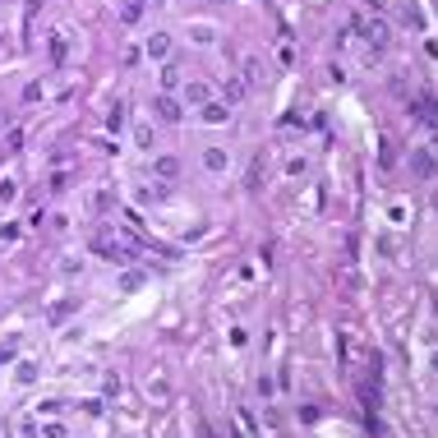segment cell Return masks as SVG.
Returning a JSON list of instances; mask_svg holds the SVG:
<instances>
[{"label":"cell","mask_w":438,"mask_h":438,"mask_svg":"<svg viewBox=\"0 0 438 438\" xmlns=\"http://www.w3.org/2000/svg\"><path fill=\"white\" fill-rule=\"evenodd\" d=\"M410 111H415V121H420L424 129L438 134V97L434 92H415V97H410Z\"/></svg>","instance_id":"6da1fadb"},{"label":"cell","mask_w":438,"mask_h":438,"mask_svg":"<svg viewBox=\"0 0 438 438\" xmlns=\"http://www.w3.org/2000/svg\"><path fill=\"white\" fill-rule=\"evenodd\" d=\"M152 116H157L162 125H180V121H185L180 102H176L171 92H157V97H152Z\"/></svg>","instance_id":"7a4b0ae2"},{"label":"cell","mask_w":438,"mask_h":438,"mask_svg":"<svg viewBox=\"0 0 438 438\" xmlns=\"http://www.w3.org/2000/svg\"><path fill=\"white\" fill-rule=\"evenodd\" d=\"M410 171H415L420 180H434L438 176V157L429 148H410Z\"/></svg>","instance_id":"3957f363"},{"label":"cell","mask_w":438,"mask_h":438,"mask_svg":"<svg viewBox=\"0 0 438 438\" xmlns=\"http://www.w3.org/2000/svg\"><path fill=\"white\" fill-rule=\"evenodd\" d=\"M364 42L374 46V51H388V42H393V28H388L383 19H369V23H364Z\"/></svg>","instance_id":"277c9868"},{"label":"cell","mask_w":438,"mask_h":438,"mask_svg":"<svg viewBox=\"0 0 438 438\" xmlns=\"http://www.w3.org/2000/svg\"><path fill=\"white\" fill-rule=\"evenodd\" d=\"M97 254H106L111 263H129V244H121V240H111V236H102V240H97Z\"/></svg>","instance_id":"5b68a950"},{"label":"cell","mask_w":438,"mask_h":438,"mask_svg":"<svg viewBox=\"0 0 438 438\" xmlns=\"http://www.w3.org/2000/svg\"><path fill=\"white\" fill-rule=\"evenodd\" d=\"M198 116H203L208 125H227L231 121V106L227 102H203V106H198Z\"/></svg>","instance_id":"8992f818"},{"label":"cell","mask_w":438,"mask_h":438,"mask_svg":"<svg viewBox=\"0 0 438 438\" xmlns=\"http://www.w3.org/2000/svg\"><path fill=\"white\" fill-rule=\"evenodd\" d=\"M203 167H208L212 176H222V171L231 167V152L227 148H203Z\"/></svg>","instance_id":"52a82bcc"},{"label":"cell","mask_w":438,"mask_h":438,"mask_svg":"<svg viewBox=\"0 0 438 438\" xmlns=\"http://www.w3.org/2000/svg\"><path fill=\"white\" fill-rule=\"evenodd\" d=\"M171 56V37L167 32H152L148 37V61H167Z\"/></svg>","instance_id":"ba28073f"},{"label":"cell","mask_w":438,"mask_h":438,"mask_svg":"<svg viewBox=\"0 0 438 438\" xmlns=\"http://www.w3.org/2000/svg\"><path fill=\"white\" fill-rule=\"evenodd\" d=\"M176 88H185V79H180V65H162V92H176Z\"/></svg>","instance_id":"9c48e42d"},{"label":"cell","mask_w":438,"mask_h":438,"mask_svg":"<svg viewBox=\"0 0 438 438\" xmlns=\"http://www.w3.org/2000/svg\"><path fill=\"white\" fill-rule=\"evenodd\" d=\"M65 56H70V37L65 32H51V65H65Z\"/></svg>","instance_id":"30bf717a"},{"label":"cell","mask_w":438,"mask_h":438,"mask_svg":"<svg viewBox=\"0 0 438 438\" xmlns=\"http://www.w3.org/2000/svg\"><path fill=\"white\" fill-rule=\"evenodd\" d=\"M240 83H244V88H258V83H263V65H258L254 61V56H249V61H244V70H240Z\"/></svg>","instance_id":"8fae6325"},{"label":"cell","mask_w":438,"mask_h":438,"mask_svg":"<svg viewBox=\"0 0 438 438\" xmlns=\"http://www.w3.org/2000/svg\"><path fill=\"white\" fill-rule=\"evenodd\" d=\"M152 171H157L162 180H176V176H180V162H176V157H157V162H152Z\"/></svg>","instance_id":"7c38bea8"},{"label":"cell","mask_w":438,"mask_h":438,"mask_svg":"<svg viewBox=\"0 0 438 438\" xmlns=\"http://www.w3.org/2000/svg\"><path fill=\"white\" fill-rule=\"evenodd\" d=\"M185 102H194V106L212 102V92H208V83H185Z\"/></svg>","instance_id":"4fadbf2b"},{"label":"cell","mask_w":438,"mask_h":438,"mask_svg":"<svg viewBox=\"0 0 438 438\" xmlns=\"http://www.w3.org/2000/svg\"><path fill=\"white\" fill-rule=\"evenodd\" d=\"M402 19H406L410 28H424V14H420V5H415V0H402Z\"/></svg>","instance_id":"5bb4252c"},{"label":"cell","mask_w":438,"mask_h":438,"mask_svg":"<svg viewBox=\"0 0 438 438\" xmlns=\"http://www.w3.org/2000/svg\"><path fill=\"white\" fill-rule=\"evenodd\" d=\"M106 129H111V134H121V129H125V106H121V102L111 106V116H106Z\"/></svg>","instance_id":"9a60e30c"},{"label":"cell","mask_w":438,"mask_h":438,"mask_svg":"<svg viewBox=\"0 0 438 438\" xmlns=\"http://www.w3.org/2000/svg\"><path fill=\"white\" fill-rule=\"evenodd\" d=\"M138 14H143V0H125V10H121L125 23H138Z\"/></svg>","instance_id":"2e32d148"},{"label":"cell","mask_w":438,"mask_h":438,"mask_svg":"<svg viewBox=\"0 0 438 438\" xmlns=\"http://www.w3.org/2000/svg\"><path fill=\"white\" fill-rule=\"evenodd\" d=\"M249 189H263V157H254V167H249Z\"/></svg>","instance_id":"e0dca14e"},{"label":"cell","mask_w":438,"mask_h":438,"mask_svg":"<svg viewBox=\"0 0 438 438\" xmlns=\"http://www.w3.org/2000/svg\"><path fill=\"white\" fill-rule=\"evenodd\" d=\"M244 92H249V88H244L240 79H231V83H227V106H231V102H240Z\"/></svg>","instance_id":"ac0fdd59"},{"label":"cell","mask_w":438,"mask_h":438,"mask_svg":"<svg viewBox=\"0 0 438 438\" xmlns=\"http://www.w3.org/2000/svg\"><path fill=\"white\" fill-rule=\"evenodd\" d=\"M14 194H19V180H10V176H5V180H0V203H10Z\"/></svg>","instance_id":"d6986e66"},{"label":"cell","mask_w":438,"mask_h":438,"mask_svg":"<svg viewBox=\"0 0 438 438\" xmlns=\"http://www.w3.org/2000/svg\"><path fill=\"white\" fill-rule=\"evenodd\" d=\"M364 5H369V10H374V14H378V10H383V5H388V0H364Z\"/></svg>","instance_id":"ffe728a7"},{"label":"cell","mask_w":438,"mask_h":438,"mask_svg":"<svg viewBox=\"0 0 438 438\" xmlns=\"http://www.w3.org/2000/svg\"><path fill=\"white\" fill-rule=\"evenodd\" d=\"M0 125H5V111H0Z\"/></svg>","instance_id":"44dd1931"},{"label":"cell","mask_w":438,"mask_h":438,"mask_svg":"<svg viewBox=\"0 0 438 438\" xmlns=\"http://www.w3.org/2000/svg\"><path fill=\"white\" fill-rule=\"evenodd\" d=\"M434 369H438V355H434Z\"/></svg>","instance_id":"7402d4cb"}]
</instances>
